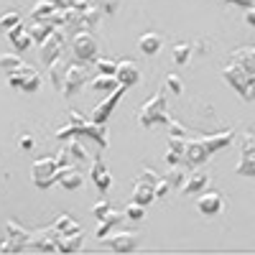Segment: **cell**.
Returning a JSON list of instances; mask_svg holds the SVG:
<instances>
[{
	"instance_id": "obj_44",
	"label": "cell",
	"mask_w": 255,
	"mask_h": 255,
	"mask_svg": "<svg viewBox=\"0 0 255 255\" xmlns=\"http://www.w3.org/2000/svg\"><path fill=\"white\" fill-rule=\"evenodd\" d=\"M222 3H230V5H238V8H255V0H222Z\"/></svg>"
},
{
	"instance_id": "obj_9",
	"label": "cell",
	"mask_w": 255,
	"mask_h": 255,
	"mask_svg": "<svg viewBox=\"0 0 255 255\" xmlns=\"http://www.w3.org/2000/svg\"><path fill=\"white\" fill-rule=\"evenodd\" d=\"M235 174L255 176V138L253 135H243L240 140V161L235 166Z\"/></svg>"
},
{
	"instance_id": "obj_28",
	"label": "cell",
	"mask_w": 255,
	"mask_h": 255,
	"mask_svg": "<svg viewBox=\"0 0 255 255\" xmlns=\"http://www.w3.org/2000/svg\"><path fill=\"white\" fill-rule=\"evenodd\" d=\"M56 10L59 8L51 3V0H38V3L33 5V10H31V18H33V23H38V20H49Z\"/></svg>"
},
{
	"instance_id": "obj_43",
	"label": "cell",
	"mask_w": 255,
	"mask_h": 255,
	"mask_svg": "<svg viewBox=\"0 0 255 255\" xmlns=\"http://www.w3.org/2000/svg\"><path fill=\"white\" fill-rule=\"evenodd\" d=\"M18 145L23 148V151H31V148H33V135L31 133H23V135L18 138Z\"/></svg>"
},
{
	"instance_id": "obj_46",
	"label": "cell",
	"mask_w": 255,
	"mask_h": 255,
	"mask_svg": "<svg viewBox=\"0 0 255 255\" xmlns=\"http://www.w3.org/2000/svg\"><path fill=\"white\" fill-rule=\"evenodd\" d=\"M245 23L255 31V8H248V10H245Z\"/></svg>"
},
{
	"instance_id": "obj_3",
	"label": "cell",
	"mask_w": 255,
	"mask_h": 255,
	"mask_svg": "<svg viewBox=\"0 0 255 255\" xmlns=\"http://www.w3.org/2000/svg\"><path fill=\"white\" fill-rule=\"evenodd\" d=\"M166 92H168V90L161 84V90L138 110V123H140L143 128H151V125H156V123H166V125L171 123V118H168V113H166V110H168Z\"/></svg>"
},
{
	"instance_id": "obj_33",
	"label": "cell",
	"mask_w": 255,
	"mask_h": 255,
	"mask_svg": "<svg viewBox=\"0 0 255 255\" xmlns=\"http://www.w3.org/2000/svg\"><path fill=\"white\" fill-rule=\"evenodd\" d=\"M184 171H186V166H171V168H168V171L163 174L166 176V181L168 184H171V186H176V189H181L184 186Z\"/></svg>"
},
{
	"instance_id": "obj_35",
	"label": "cell",
	"mask_w": 255,
	"mask_h": 255,
	"mask_svg": "<svg viewBox=\"0 0 255 255\" xmlns=\"http://www.w3.org/2000/svg\"><path fill=\"white\" fill-rule=\"evenodd\" d=\"M191 51H194V46H191V44H176L174 46V61L176 64H186L191 59Z\"/></svg>"
},
{
	"instance_id": "obj_4",
	"label": "cell",
	"mask_w": 255,
	"mask_h": 255,
	"mask_svg": "<svg viewBox=\"0 0 255 255\" xmlns=\"http://www.w3.org/2000/svg\"><path fill=\"white\" fill-rule=\"evenodd\" d=\"M59 158L56 156H46V158H38L33 161V168H31V179L38 189H49L56 184V174H59Z\"/></svg>"
},
{
	"instance_id": "obj_12",
	"label": "cell",
	"mask_w": 255,
	"mask_h": 255,
	"mask_svg": "<svg viewBox=\"0 0 255 255\" xmlns=\"http://www.w3.org/2000/svg\"><path fill=\"white\" fill-rule=\"evenodd\" d=\"M59 238H61V235L54 230V225H51V227H44V230H36V232H31V245H28V250L51 253V250H56Z\"/></svg>"
},
{
	"instance_id": "obj_1",
	"label": "cell",
	"mask_w": 255,
	"mask_h": 255,
	"mask_svg": "<svg viewBox=\"0 0 255 255\" xmlns=\"http://www.w3.org/2000/svg\"><path fill=\"white\" fill-rule=\"evenodd\" d=\"M222 77L243 100H255V46H240L230 54Z\"/></svg>"
},
{
	"instance_id": "obj_37",
	"label": "cell",
	"mask_w": 255,
	"mask_h": 255,
	"mask_svg": "<svg viewBox=\"0 0 255 255\" xmlns=\"http://www.w3.org/2000/svg\"><path fill=\"white\" fill-rule=\"evenodd\" d=\"M0 67H3L5 72H13L18 67H23V61H20V56H15V54H3L0 56Z\"/></svg>"
},
{
	"instance_id": "obj_14",
	"label": "cell",
	"mask_w": 255,
	"mask_h": 255,
	"mask_svg": "<svg viewBox=\"0 0 255 255\" xmlns=\"http://www.w3.org/2000/svg\"><path fill=\"white\" fill-rule=\"evenodd\" d=\"M102 243L118 253H130L140 245V238H138V232H118V235H108Z\"/></svg>"
},
{
	"instance_id": "obj_5",
	"label": "cell",
	"mask_w": 255,
	"mask_h": 255,
	"mask_svg": "<svg viewBox=\"0 0 255 255\" xmlns=\"http://www.w3.org/2000/svg\"><path fill=\"white\" fill-rule=\"evenodd\" d=\"M8 84L13 90H20V92H36L38 84H41V77L31 64H23V67L8 72Z\"/></svg>"
},
{
	"instance_id": "obj_21",
	"label": "cell",
	"mask_w": 255,
	"mask_h": 255,
	"mask_svg": "<svg viewBox=\"0 0 255 255\" xmlns=\"http://www.w3.org/2000/svg\"><path fill=\"white\" fill-rule=\"evenodd\" d=\"M207 184H209V176H207L204 171H194V174L184 181L181 191H184V194H204Z\"/></svg>"
},
{
	"instance_id": "obj_30",
	"label": "cell",
	"mask_w": 255,
	"mask_h": 255,
	"mask_svg": "<svg viewBox=\"0 0 255 255\" xmlns=\"http://www.w3.org/2000/svg\"><path fill=\"white\" fill-rule=\"evenodd\" d=\"M82 243H84V232H79V235H67V238H59V243H56V250H61V253H74V250H79L82 248Z\"/></svg>"
},
{
	"instance_id": "obj_18",
	"label": "cell",
	"mask_w": 255,
	"mask_h": 255,
	"mask_svg": "<svg viewBox=\"0 0 255 255\" xmlns=\"http://www.w3.org/2000/svg\"><path fill=\"white\" fill-rule=\"evenodd\" d=\"M56 184H61L64 189H79L82 186V174H79V168L77 166H61L59 168V174H56Z\"/></svg>"
},
{
	"instance_id": "obj_41",
	"label": "cell",
	"mask_w": 255,
	"mask_h": 255,
	"mask_svg": "<svg viewBox=\"0 0 255 255\" xmlns=\"http://www.w3.org/2000/svg\"><path fill=\"white\" fill-rule=\"evenodd\" d=\"M168 189H171V184L166 181V176H161V181L156 184V199H161V197H166L168 194Z\"/></svg>"
},
{
	"instance_id": "obj_31",
	"label": "cell",
	"mask_w": 255,
	"mask_h": 255,
	"mask_svg": "<svg viewBox=\"0 0 255 255\" xmlns=\"http://www.w3.org/2000/svg\"><path fill=\"white\" fill-rule=\"evenodd\" d=\"M168 130H171V135H176V138H199V135H204V133H199V130H191V128L181 125L179 120L168 123Z\"/></svg>"
},
{
	"instance_id": "obj_22",
	"label": "cell",
	"mask_w": 255,
	"mask_h": 255,
	"mask_svg": "<svg viewBox=\"0 0 255 255\" xmlns=\"http://www.w3.org/2000/svg\"><path fill=\"white\" fill-rule=\"evenodd\" d=\"M161 44H163V38H161V33H156V31H148V33H143V36L138 38V49H140L143 54H148V56L158 54V51H161Z\"/></svg>"
},
{
	"instance_id": "obj_26",
	"label": "cell",
	"mask_w": 255,
	"mask_h": 255,
	"mask_svg": "<svg viewBox=\"0 0 255 255\" xmlns=\"http://www.w3.org/2000/svg\"><path fill=\"white\" fill-rule=\"evenodd\" d=\"M54 31H56V28L49 23V20H38V23H33V26L28 28V33H31V38H33V44H38V46L44 44V41H46Z\"/></svg>"
},
{
	"instance_id": "obj_15",
	"label": "cell",
	"mask_w": 255,
	"mask_h": 255,
	"mask_svg": "<svg viewBox=\"0 0 255 255\" xmlns=\"http://www.w3.org/2000/svg\"><path fill=\"white\" fill-rule=\"evenodd\" d=\"M90 176H92V181H95V186L102 191H108L110 189V184H113V176H110V171H108V166H105V161H102V156H97L95 161H92V168H90Z\"/></svg>"
},
{
	"instance_id": "obj_25",
	"label": "cell",
	"mask_w": 255,
	"mask_h": 255,
	"mask_svg": "<svg viewBox=\"0 0 255 255\" xmlns=\"http://www.w3.org/2000/svg\"><path fill=\"white\" fill-rule=\"evenodd\" d=\"M90 87L95 92H115L120 87V82L115 74H97L95 79H90Z\"/></svg>"
},
{
	"instance_id": "obj_36",
	"label": "cell",
	"mask_w": 255,
	"mask_h": 255,
	"mask_svg": "<svg viewBox=\"0 0 255 255\" xmlns=\"http://www.w3.org/2000/svg\"><path fill=\"white\" fill-rule=\"evenodd\" d=\"M163 87L168 90V92H174V95H181L184 92V82H181V77L179 74H166V82H163Z\"/></svg>"
},
{
	"instance_id": "obj_32",
	"label": "cell",
	"mask_w": 255,
	"mask_h": 255,
	"mask_svg": "<svg viewBox=\"0 0 255 255\" xmlns=\"http://www.w3.org/2000/svg\"><path fill=\"white\" fill-rule=\"evenodd\" d=\"M67 153H69L72 158H77V161H87V158H90L87 148L82 145V138H72V140H69V145H67Z\"/></svg>"
},
{
	"instance_id": "obj_2",
	"label": "cell",
	"mask_w": 255,
	"mask_h": 255,
	"mask_svg": "<svg viewBox=\"0 0 255 255\" xmlns=\"http://www.w3.org/2000/svg\"><path fill=\"white\" fill-rule=\"evenodd\" d=\"M232 140H235V130H232V128H227V130H222V133H215V135L186 138L181 166H186V168H197V166L207 163L212 156L220 151V148L230 145Z\"/></svg>"
},
{
	"instance_id": "obj_10",
	"label": "cell",
	"mask_w": 255,
	"mask_h": 255,
	"mask_svg": "<svg viewBox=\"0 0 255 255\" xmlns=\"http://www.w3.org/2000/svg\"><path fill=\"white\" fill-rule=\"evenodd\" d=\"M5 238H8V253L28 250V245H31V232L26 227H20L18 222H13V220L5 225Z\"/></svg>"
},
{
	"instance_id": "obj_13",
	"label": "cell",
	"mask_w": 255,
	"mask_h": 255,
	"mask_svg": "<svg viewBox=\"0 0 255 255\" xmlns=\"http://www.w3.org/2000/svg\"><path fill=\"white\" fill-rule=\"evenodd\" d=\"M100 18H102V5H90L87 10H82V13H77L74 15V20H72V31L74 33H79V31H95L97 28V23H100Z\"/></svg>"
},
{
	"instance_id": "obj_16",
	"label": "cell",
	"mask_w": 255,
	"mask_h": 255,
	"mask_svg": "<svg viewBox=\"0 0 255 255\" xmlns=\"http://www.w3.org/2000/svg\"><path fill=\"white\" fill-rule=\"evenodd\" d=\"M79 128V138H92V140H97L102 148H108V143H110V135H108V128L105 125H97V123H92V120H87L84 125H77Z\"/></svg>"
},
{
	"instance_id": "obj_17",
	"label": "cell",
	"mask_w": 255,
	"mask_h": 255,
	"mask_svg": "<svg viewBox=\"0 0 255 255\" xmlns=\"http://www.w3.org/2000/svg\"><path fill=\"white\" fill-rule=\"evenodd\" d=\"M222 204H225V199H222L220 191H207V194H202V197H199L197 209L202 212V215L212 217V215H217V212L222 209Z\"/></svg>"
},
{
	"instance_id": "obj_8",
	"label": "cell",
	"mask_w": 255,
	"mask_h": 255,
	"mask_svg": "<svg viewBox=\"0 0 255 255\" xmlns=\"http://www.w3.org/2000/svg\"><path fill=\"white\" fill-rule=\"evenodd\" d=\"M90 77V69H87V64H82V61H69V69H67V79H64V97H72L77 95L82 87H84V82H87Z\"/></svg>"
},
{
	"instance_id": "obj_47",
	"label": "cell",
	"mask_w": 255,
	"mask_h": 255,
	"mask_svg": "<svg viewBox=\"0 0 255 255\" xmlns=\"http://www.w3.org/2000/svg\"><path fill=\"white\" fill-rule=\"evenodd\" d=\"M0 253H8V238L0 235Z\"/></svg>"
},
{
	"instance_id": "obj_45",
	"label": "cell",
	"mask_w": 255,
	"mask_h": 255,
	"mask_svg": "<svg viewBox=\"0 0 255 255\" xmlns=\"http://www.w3.org/2000/svg\"><path fill=\"white\" fill-rule=\"evenodd\" d=\"M69 120H72L69 125H84V123H87V118H82L77 110H69Z\"/></svg>"
},
{
	"instance_id": "obj_20",
	"label": "cell",
	"mask_w": 255,
	"mask_h": 255,
	"mask_svg": "<svg viewBox=\"0 0 255 255\" xmlns=\"http://www.w3.org/2000/svg\"><path fill=\"white\" fill-rule=\"evenodd\" d=\"M118 82L123 84V87H133V84L138 82V67L135 61H118V72H115Z\"/></svg>"
},
{
	"instance_id": "obj_11",
	"label": "cell",
	"mask_w": 255,
	"mask_h": 255,
	"mask_svg": "<svg viewBox=\"0 0 255 255\" xmlns=\"http://www.w3.org/2000/svg\"><path fill=\"white\" fill-rule=\"evenodd\" d=\"M125 92H128V87H123V84H120V87H118L115 92H110V95L105 97V100L97 105V108L92 110V118H90V120H92V123H97V125H105V120H108V118H110V113L118 108V102L123 100V95H125Z\"/></svg>"
},
{
	"instance_id": "obj_19",
	"label": "cell",
	"mask_w": 255,
	"mask_h": 255,
	"mask_svg": "<svg viewBox=\"0 0 255 255\" xmlns=\"http://www.w3.org/2000/svg\"><path fill=\"white\" fill-rule=\"evenodd\" d=\"M156 199V186L151 181H145V179H138L135 186H133V202L145 207V204H151Z\"/></svg>"
},
{
	"instance_id": "obj_38",
	"label": "cell",
	"mask_w": 255,
	"mask_h": 255,
	"mask_svg": "<svg viewBox=\"0 0 255 255\" xmlns=\"http://www.w3.org/2000/svg\"><path fill=\"white\" fill-rule=\"evenodd\" d=\"M110 212H113V207H110V202H105V199H100L95 207H92V217L97 220V222H102L105 217H108L110 215Z\"/></svg>"
},
{
	"instance_id": "obj_34",
	"label": "cell",
	"mask_w": 255,
	"mask_h": 255,
	"mask_svg": "<svg viewBox=\"0 0 255 255\" xmlns=\"http://www.w3.org/2000/svg\"><path fill=\"white\" fill-rule=\"evenodd\" d=\"M15 26H20V15H18L15 10H8L3 18H0V31L8 33V31H13Z\"/></svg>"
},
{
	"instance_id": "obj_42",
	"label": "cell",
	"mask_w": 255,
	"mask_h": 255,
	"mask_svg": "<svg viewBox=\"0 0 255 255\" xmlns=\"http://www.w3.org/2000/svg\"><path fill=\"white\" fill-rule=\"evenodd\" d=\"M140 179H145V181H151L153 186H156V184L161 181V176H158V174L153 171V168H143V174H140Z\"/></svg>"
},
{
	"instance_id": "obj_6",
	"label": "cell",
	"mask_w": 255,
	"mask_h": 255,
	"mask_svg": "<svg viewBox=\"0 0 255 255\" xmlns=\"http://www.w3.org/2000/svg\"><path fill=\"white\" fill-rule=\"evenodd\" d=\"M72 51H74L77 61H82V64L97 61V38H95V33H90V31L74 33V38H72Z\"/></svg>"
},
{
	"instance_id": "obj_7",
	"label": "cell",
	"mask_w": 255,
	"mask_h": 255,
	"mask_svg": "<svg viewBox=\"0 0 255 255\" xmlns=\"http://www.w3.org/2000/svg\"><path fill=\"white\" fill-rule=\"evenodd\" d=\"M64 44H67V36H64V28H56L44 44L38 46V56H41V61L46 64V67H51L54 61H59L61 59V51H64Z\"/></svg>"
},
{
	"instance_id": "obj_27",
	"label": "cell",
	"mask_w": 255,
	"mask_h": 255,
	"mask_svg": "<svg viewBox=\"0 0 255 255\" xmlns=\"http://www.w3.org/2000/svg\"><path fill=\"white\" fill-rule=\"evenodd\" d=\"M54 230L59 232V235H64V238H67V235H79V232H82V227L69 215H59L56 222H54Z\"/></svg>"
},
{
	"instance_id": "obj_24",
	"label": "cell",
	"mask_w": 255,
	"mask_h": 255,
	"mask_svg": "<svg viewBox=\"0 0 255 255\" xmlns=\"http://www.w3.org/2000/svg\"><path fill=\"white\" fill-rule=\"evenodd\" d=\"M123 217H125V212H118V209H113L108 217H105L100 225H97V230H95V235H97V240H105L110 235V230L118 225V222H123Z\"/></svg>"
},
{
	"instance_id": "obj_23",
	"label": "cell",
	"mask_w": 255,
	"mask_h": 255,
	"mask_svg": "<svg viewBox=\"0 0 255 255\" xmlns=\"http://www.w3.org/2000/svg\"><path fill=\"white\" fill-rule=\"evenodd\" d=\"M8 38H10V44L15 46V51H26V49L33 44V38H31L28 28H23V23L15 26L13 31H8Z\"/></svg>"
},
{
	"instance_id": "obj_39",
	"label": "cell",
	"mask_w": 255,
	"mask_h": 255,
	"mask_svg": "<svg viewBox=\"0 0 255 255\" xmlns=\"http://www.w3.org/2000/svg\"><path fill=\"white\" fill-rule=\"evenodd\" d=\"M125 217L128 220H133V222H138V220H143V215H145V207H140V204H135V202H130L125 209Z\"/></svg>"
},
{
	"instance_id": "obj_48",
	"label": "cell",
	"mask_w": 255,
	"mask_h": 255,
	"mask_svg": "<svg viewBox=\"0 0 255 255\" xmlns=\"http://www.w3.org/2000/svg\"><path fill=\"white\" fill-rule=\"evenodd\" d=\"M51 3H54V0H51Z\"/></svg>"
},
{
	"instance_id": "obj_29",
	"label": "cell",
	"mask_w": 255,
	"mask_h": 255,
	"mask_svg": "<svg viewBox=\"0 0 255 255\" xmlns=\"http://www.w3.org/2000/svg\"><path fill=\"white\" fill-rule=\"evenodd\" d=\"M67 69H69V61H54L51 67H49V74H51V82H54V87L61 92L64 90V79H67Z\"/></svg>"
},
{
	"instance_id": "obj_40",
	"label": "cell",
	"mask_w": 255,
	"mask_h": 255,
	"mask_svg": "<svg viewBox=\"0 0 255 255\" xmlns=\"http://www.w3.org/2000/svg\"><path fill=\"white\" fill-rule=\"evenodd\" d=\"M95 67H97L100 74H115L118 72V61H113V59H97Z\"/></svg>"
}]
</instances>
